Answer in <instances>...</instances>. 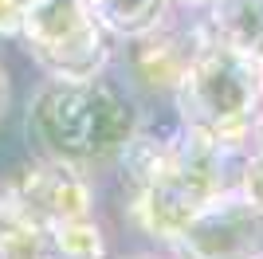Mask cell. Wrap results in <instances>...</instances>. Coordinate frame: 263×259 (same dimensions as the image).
I'll return each instance as SVG.
<instances>
[{"mask_svg":"<svg viewBox=\"0 0 263 259\" xmlns=\"http://www.w3.org/2000/svg\"><path fill=\"white\" fill-rule=\"evenodd\" d=\"M209 28L200 24H169L161 20L157 28L142 35H130L126 51V71L142 102H173L181 79L189 67L197 63V55L209 47Z\"/></svg>","mask_w":263,"mask_h":259,"instance_id":"4","label":"cell"},{"mask_svg":"<svg viewBox=\"0 0 263 259\" xmlns=\"http://www.w3.org/2000/svg\"><path fill=\"white\" fill-rule=\"evenodd\" d=\"M263 102V75L252 51L209 43L189 67L173 95V110L185 126H200L232 153H248L252 122Z\"/></svg>","mask_w":263,"mask_h":259,"instance_id":"2","label":"cell"},{"mask_svg":"<svg viewBox=\"0 0 263 259\" xmlns=\"http://www.w3.org/2000/svg\"><path fill=\"white\" fill-rule=\"evenodd\" d=\"M252 55H255V63H259V75H263V40H259V47H255Z\"/></svg>","mask_w":263,"mask_h":259,"instance_id":"15","label":"cell"},{"mask_svg":"<svg viewBox=\"0 0 263 259\" xmlns=\"http://www.w3.org/2000/svg\"><path fill=\"white\" fill-rule=\"evenodd\" d=\"M126 259H169V255H157V251H138V255H126Z\"/></svg>","mask_w":263,"mask_h":259,"instance_id":"14","label":"cell"},{"mask_svg":"<svg viewBox=\"0 0 263 259\" xmlns=\"http://www.w3.org/2000/svg\"><path fill=\"white\" fill-rule=\"evenodd\" d=\"M8 106H12V79H8V71H4V63H0V122H4Z\"/></svg>","mask_w":263,"mask_h":259,"instance_id":"12","label":"cell"},{"mask_svg":"<svg viewBox=\"0 0 263 259\" xmlns=\"http://www.w3.org/2000/svg\"><path fill=\"white\" fill-rule=\"evenodd\" d=\"M12 193L24 205V212L35 224H59V220H87L95 208L90 184L79 177L75 165L59 161H40L20 173V181H12Z\"/></svg>","mask_w":263,"mask_h":259,"instance_id":"6","label":"cell"},{"mask_svg":"<svg viewBox=\"0 0 263 259\" xmlns=\"http://www.w3.org/2000/svg\"><path fill=\"white\" fill-rule=\"evenodd\" d=\"M252 150H263V114H255L252 122Z\"/></svg>","mask_w":263,"mask_h":259,"instance_id":"13","label":"cell"},{"mask_svg":"<svg viewBox=\"0 0 263 259\" xmlns=\"http://www.w3.org/2000/svg\"><path fill=\"white\" fill-rule=\"evenodd\" d=\"M209 40L240 51H255L263 40V4L259 0H212L209 4Z\"/></svg>","mask_w":263,"mask_h":259,"instance_id":"7","label":"cell"},{"mask_svg":"<svg viewBox=\"0 0 263 259\" xmlns=\"http://www.w3.org/2000/svg\"><path fill=\"white\" fill-rule=\"evenodd\" d=\"M32 0H0V35H20V24Z\"/></svg>","mask_w":263,"mask_h":259,"instance_id":"11","label":"cell"},{"mask_svg":"<svg viewBox=\"0 0 263 259\" xmlns=\"http://www.w3.org/2000/svg\"><path fill=\"white\" fill-rule=\"evenodd\" d=\"M28 141L44 161L102 165L118 161L138 134V106L106 75L95 79H47L28 102Z\"/></svg>","mask_w":263,"mask_h":259,"instance_id":"1","label":"cell"},{"mask_svg":"<svg viewBox=\"0 0 263 259\" xmlns=\"http://www.w3.org/2000/svg\"><path fill=\"white\" fill-rule=\"evenodd\" d=\"M173 0H102L95 4V16L106 24L110 35H142L169 16Z\"/></svg>","mask_w":263,"mask_h":259,"instance_id":"8","label":"cell"},{"mask_svg":"<svg viewBox=\"0 0 263 259\" xmlns=\"http://www.w3.org/2000/svg\"><path fill=\"white\" fill-rule=\"evenodd\" d=\"M87 4H90V8H95V4H102V0H87Z\"/></svg>","mask_w":263,"mask_h":259,"instance_id":"17","label":"cell"},{"mask_svg":"<svg viewBox=\"0 0 263 259\" xmlns=\"http://www.w3.org/2000/svg\"><path fill=\"white\" fill-rule=\"evenodd\" d=\"M20 40L55 79H95L110 67V32L87 0H32Z\"/></svg>","mask_w":263,"mask_h":259,"instance_id":"3","label":"cell"},{"mask_svg":"<svg viewBox=\"0 0 263 259\" xmlns=\"http://www.w3.org/2000/svg\"><path fill=\"white\" fill-rule=\"evenodd\" d=\"M47 251L59 259H106V239L95 220H59L44 228Z\"/></svg>","mask_w":263,"mask_h":259,"instance_id":"9","label":"cell"},{"mask_svg":"<svg viewBox=\"0 0 263 259\" xmlns=\"http://www.w3.org/2000/svg\"><path fill=\"white\" fill-rule=\"evenodd\" d=\"M240 193L252 200L255 208H263V150H252L243 157L240 169Z\"/></svg>","mask_w":263,"mask_h":259,"instance_id":"10","label":"cell"},{"mask_svg":"<svg viewBox=\"0 0 263 259\" xmlns=\"http://www.w3.org/2000/svg\"><path fill=\"white\" fill-rule=\"evenodd\" d=\"M181 259H263V208L224 189L173 239Z\"/></svg>","mask_w":263,"mask_h":259,"instance_id":"5","label":"cell"},{"mask_svg":"<svg viewBox=\"0 0 263 259\" xmlns=\"http://www.w3.org/2000/svg\"><path fill=\"white\" fill-rule=\"evenodd\" d=\"M259 4H263V0H259Z\"/></svg>","mask_w":263,"mask_h":259,"instance_id":"18","label":"cell"},{"mask_svg":"<svg viewBox=\"0 0 263 259\" xmlns=\"http://www.w3.org/2000/svg\"><path fill=\"white\" fill-rule=\"evenodd\" d=\"M181 4H212V0H181Z\"/></svg>","mask_w":263,"mask_h":259,"instance_id":"16","label":"cell"}]
</instances>
